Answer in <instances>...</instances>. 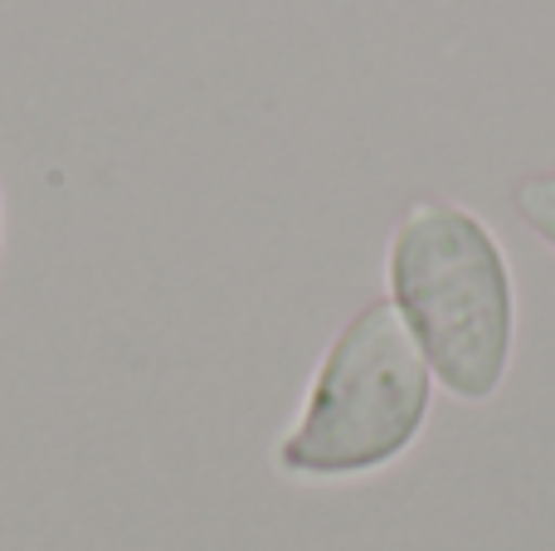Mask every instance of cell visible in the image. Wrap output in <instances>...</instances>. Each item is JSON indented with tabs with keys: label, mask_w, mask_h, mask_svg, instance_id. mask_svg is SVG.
I'll return each instance as SVG.
<instances>
[{
	"label": "cell",
	"mask_w": 555,
	"mask_h": 551,
	"mask_svg": "<svg viewBox=\"0 0 555 551\" xmlns=\"http://www.w3.org/2000/svg\"><path fill=\"white\" fill-rule=\"evenodd\" d=\"M385 279L429 376L463 406L498 396L517 342V289L498 234L453 201H414L390 234Z\"/></svg>",
	"instance_id": "obj_1"
},
{
	"label": "cell",
	"mask_w": 555,
	"mask_h": 551,
	"mask_svg": "<svg viewBox=\"0 0 555 551\" xmlns=\"http://www.w3.org/2000/svg\"><path fill=\"white\" fill-rule=\"evenodd\" d=\"M434 376L390 298L365 303L332 337L293 430L278 439V469L302 484H336L390 469L420 439Z\"/></svg>",
	"instance_id": "obj_2"
},
{
	"label": "cell",
	"mask_w": 555,
	"mask_h": 551,
	"mask_svg": "<svg viewBox=\"0 0 555 551\" xmlns=\"http://www.w3.org/2000/svg\"><path fill=\"white\" fill-rule=\"evenodd\" d=\"M512 205H517L521 225L555 249V171H527L512 185Z\"/></svg>",
	"instance_id": "obj_3"
}]
</instances>
